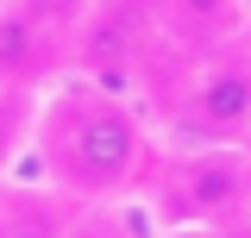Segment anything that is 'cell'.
<instances>
[{
    "label": "cell",
    "instance_id": "9c48e42d",
    "mask_svg": "<svg viewBox=\"0 0 251 238\" xmlns=\"http://www.w3.org/2000/svg\"><path fill=\"white\" fill-rule=\"evenodd\" d=\"M245 150H251V144H245Z\"/></svg>",
    "mask_w": 251,
    "mask_h": 238
},
{
    "label": "cell",
    "instance_id": "3957f363",
    "mask_svg": "<svg viewBox=\"0 0 251 238\" xmlns=\"http://www.w3.org/2000/svg\"><path fill=\"white\" fill-rule=\"evenodd\" d=\"M176 138L182 144H251V38L239 31L201 57L176 100Z\"/></svg>",
    "mask_w": 251,
    "mask_h": 238
},
{
    "label": "cell",
    "instance_id": "277c9868",
    "mask_svg": "<svg viewBox=\"0 0 251 238\" xmlns=\"http://www.w3.org/2000/svg\"><path fill=\"white\" fill-rule=\"evenodd\" d=\"M63 31H69L63 19L6 0V6H0V88L44 94V82L57 75L63 63H75V44H69Z\"/></svg>",
    "mask_w": 251,
    "mask_h": 238
},
{
    "label": "cell",
    "instance_id": "5b68a950",
    "mask_svg": "<svg viewBox=\"0 0 251 238\" xmlns=\"http://www.w3.org/2000/svg\"><path fill=\"white\" fill-rule=\"evenodd\" d=\"M157 25L170 31V38H182V44H195V57H207V50L232 44L245 31L232 19V0H163L157 6Z\"/></svg>",
    "mask_w": 251,
    "mask_h": 238
},
{
    "label": "cell",
    "instance_id": "ba28073f",
    "mask_svg": "<svg viewBox=\"0 0 251 238\" xmlns=\"http://www.w3.org/2000/svg\"><path fill=\"white\" fill-rule=\"evenodd\" d=\"M245 38H251V19H245Z\"/></svg>",
    "mask_w": 251,
    "mask_h": 238
},
{
    "label": "cell",
    "instance_id": "52a82bcc",
    "mask_svg": "<svg viewBox=\"0 0 251 238\" xmlns=\"http://www.w3.org/2000/svg\"><path fill=\"white\" fill-rule=\"evenodd\" d=\"M163 238H226V226H163Z\"/></svg>",
    "mask_w": 251,
    "mask_h": 238
},
{
    "label": "cell",
    "instance_id": "8992f818",
    "mask_svg": "<svg viewBox=\"0 0 251 238\" xmlns=\"http://www.w3.org/2000/svg\"><path fill=\"white\" fill-rule=\"evenodd\" d=\"M0 238H75V219L63 207V194H13L0 207Z\"/></svg>",
    "mask_w": 251,
    "mask_h": 238
},
{
    "label": "cell",
    "instance_id": "7a4b0ae2",
    "mask_svg": "<svg viewBox=\"0 0 251 238\" xmlns=\"http://www.w3.org/2000/svg\"><path fill=\"white\" fill-rule=\"evenodd\" d=\"M157 226H232L251 213V150L245 144H182L176 163L151 176Z\"/></svg>",
    "mask_w": 251,
    "mask_h": 238
},
{
    "label": "cell",
    "instance_id": "6da1fadb",
    "mask_svg": "<svg viewBox=\"0 0 251 238\" xmlns=\"http://www.w3.org/2000/svg\"><path fill=\"white\" fill-rule=\"evenodd\" d=\"M31 150H38L44 182L82 207H113L126 194L151 188L157 176L151 132H145L138 107L94 75H75V82H57L50 94H38Z\"/></svg>",
    "mask_w": 251,
    "mask_h": 238
}]
</instances>
